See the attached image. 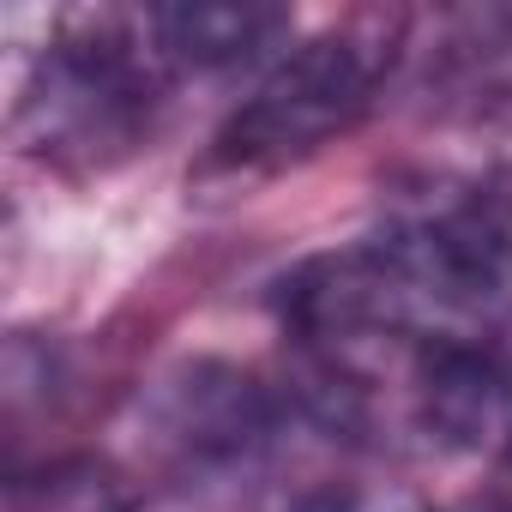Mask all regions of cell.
Segmentation results:
<instances>
[{
    "instance_id": "cell-1",
    "label": "cell",
    "mask_w": 512,
    "mask_h": 512,
    "mask_svg": "<svg viewBox=\"0 0 512 512\" xmlns=\"http://www.w3.org/2000/svg\"><path fill=\"white\" fill-rule=\"evenodd\" d=\"M169 73L145 13H79L31 61L13 127L49 163L103 169L151 139Z\"/></svg>"
},
{
    "instance_id": "cell-2",
    "label": "cell",
    "mask_w": 512,
    "mask_h": 512,
    "mask_svg": "<svg viewBox=\"0 0 512 512\" xmlns=\"http://www.w3.org/2000/svg\"><path fill=\"white\" fill-rule=\"evenodd\" d=\"M404 31H410L404 13L374 7V13H344L326 31L302 37L296 49H284L266 67V79L247 91V103H235V115L217 127L211 169L272 175L284 163L314 157L326 139L350 133L392 79Z\"/></svg>"
},
{
    "instance_id": "cell-3",
    "label": "cell",
    "mask_w": 512,
    "mask_h": 512,
    "mask_svg": "<svg viewBox=\"0 0 512 512\" xmlns=\"http://www.w3.org/2000/svg\"><path fill=\"white\" fill-rule=\"evenodd\" d=\"M296 392H272L260 374L235 362H175L145 398H139V440L151 464H163L181 482H217L235 470H260L290 416Z\"/></svg>"
},
{
    "instance_id": "cell-4",
    "label": "cell",
    "mask_w": 512,
    "mask_h": 512,
    "mask_svg": "<svg viewBox=\"0 0 512 512\" xmlns=\"http://www.w3.org/2000/svg\"><path fill=\"white\" fill-rule=\"evenodd\" d=\"M151 37L169 67H241L253 55H266L284 31V7H260V0H187V7H151Z\"/></svg>"
},
{
    "instance_id": "cell-5",
    "label": "cell",
    "mask_w": 512,
    "mask_h": 512,
    "mask_svg": "<svg viewBox=\"0 0 512 512\" xmlns=\"http://www.w3.org/2000/svg\"><path fill=\"white\" fill-rule=\"evenodd\" d=\"M7 512H139V482L103 452H61L13 470Z\"/></svg>"
},
{
    "instance_id": "cell-6",
    "label": "cell",
    "mask_w": 512,
    "mask_h": 512,
    "mask_svg": "<svg viewBox=\"0 0 512 512\" xmlns=\"http://www.w3.org/2000/svg\"><path fill=\"white\" fill-rule=\"evenodd\" d=\"M296 512H440L428 494L410 482H380V476H326L296 500Z\"/></svg>"
},
{
    "instance_id": "cell-7",
    "label": "cell",
    "mask_w": 512,
    "mask_h": 512,
    "mask_svg": "<svg viewBox=\"0 0 512 512\" xmlns=\"http://www.w3.org/2000/svg\"><path fill=\"white\" fill-rule=\"evenodd\" d=\"M494 506H500V512H512V446L494 458Z\"/></svg>"
}]
</instances>
